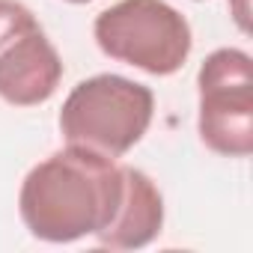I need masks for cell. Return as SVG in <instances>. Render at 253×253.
I'll return each mask as SVG.
<instances>
[{
	"label": "cell",
	"mask_w": 253,
	"mask_h": 253,
	"mask_svg": "<svg viewBox=\"0 0 253 253\" xmlns=\"http://www.w3.org/2000/svg\"><path fill=\"white\" fill-rule=\"evenodd\" d=\"M200 140L226 158L253 152V60L247 51L220 48L209 54L197 75Z\"/></svg>",
	"instance_id": "4"
},
{
	"label": "cell",
	"mask_w": 253,
	"mask_h": 253,
	"mask_svg": "<svg viewBox=\"0 0 253 253\" xmlns=\"http://www.w3.org/2000/svg\"><path fill=\"white\" fill-rule=\"evenodd\" d=\"M235 21H238L241 30H247V6H238L235 9Z\"/></svg>",
	"instance_id": "7"
},
{
	"label": "cell",
	"mask_w": 253,
	"mask_h": 253,
	"mask_svg": "<svg viewBox=\"0 0 253 253\" xmlns=\"http://www.w3.org/2000/svg\"><path fill=\"white\" fill-rule=\"evenodd\" d=\"M63 81V60L39 18L18 0H0V98L12 107L45 104Z\"/></svg>",
	"instance_id": "5"
},
{
	"label": "cell",
	"mask_w": 253,
	"mask_h": 253,
	"mask_svg": "<svg viewBox=\"0 0 253 253\" xmlns=\"http://www.w3.org/2000/svg\"><path fill=\"white\" fill-rule=\"evenodd\" d=\"M122 200L116 206L113 220L95 235L98 244L113 250H137L155 241L164 226V197L158 185L134 167H122Z\"/></svg>",
	"instance_id": "6"
},
{
	"label": "cell",
	"mask_w": 253,
	"mask_h": 253,
	"mask_svg": "<svg viewBox=\"0 0 253 253\" xmlns=\"http://www.w3.org/2000/svg\"><path fill=\"white\" fill-rule=\"evenodd\" d=\"M122 167L98 152L66 146L36 164L18 194L24 226L51 244L98 235L122 200Z\"/></svg>",
	"instance_id": "1"
},
{
	"label": "cell",
	"mask_w": 253,
	"mask_h": 253,
	"mask_svg": "<svg viewBox=\"0 0 253 253\" xmlns=\"http://www.w3.org/2000/svg\"><path fill=\"white\" fill-rule=\"evenodd\" d=\"M155 113L149 86L122 75H95L81 81L60 110V134L66 146H81L104 158L131 152Z\"/></svg>",
	"instance_id": "2"
},
{
	"label": "cell",
	"mask_w": 253,
	"mask_h": 253,
	"mask_svg": "<svg viewBox=\"0 0 253 253\" xmlns=\"http://www.w3.org/2000/svg\"><path fill=\"white\" fill-rule=\"evenodd\" d=\"M69 3H89V0H69Z\"/></svg>",
	"instance_id": "8"
},
{
	"label": "cell",
	"mask_w": 253,
	"mask_h": 253,
	"mask_svg": "<svg viewBox=\"0 0 253 253\" xmlns=\"http://www.w3.org/2000/svg\"><path fill=\"white\" fill-rule=\"evenodd\" d=\"M98 48L146 75H176L191 54V24L164 0H119L92 24Z\"/></svg>",
	"instance_id": "3"
}]
</instances>
